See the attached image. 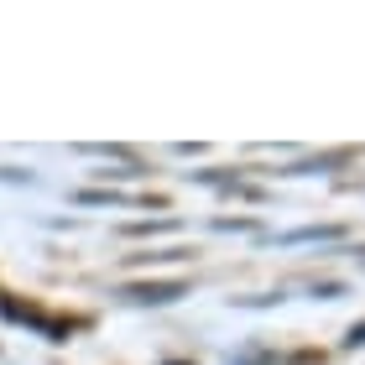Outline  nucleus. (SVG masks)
Segmentation results:
<instances>
[{
    "label": "nucleus",
    "instance_id": "2",
    "mask_svg": "<svg viewBox=\"0 0 365 365\" xmlns=\"http://www.w3.org/2000/svg\"><path fill=\"white\" fill-rule=\"evenodd\" d=\"M344 344H355V350H360V344H365V324H355V329H350V339H344Z\"/></svg>",
    "mask_w": 365,
    "mask_h": 365
},
{
    "label": "nucleus",
    "instance_id": "1",
    "mask_svg": "<svg viewBox=\"0 0 365 365\" xmlns=\"http://www.w3.org/2000/svg\"><path fill=\"white\" fill-rule=\"evenodd\" d=\"M182 292V282H146V287H125V297H136V303H168V297Z\"/></svg>",
    "mask_w": 365,
    "mask_h": 365
}]
</instances>
